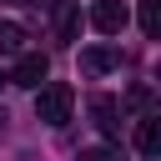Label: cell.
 I'll use <instances>...</instances> for the list:
<instances>
[{"instance_id": "obj_1", "label": "cell", "mask_w": 161, "mask_h": 161, "mask_svg": "<svg viewBox=\"0 0 161 161\" xmlns=\"http://www.w3.org/2000/svg\"><path fill=\"white\" fill-rule=\"evenodd\" d=\"M70 111H75V91H70L65 80H50V86L35 91V116H40L45 126H65Z\"/></svg>"}, {"instance_id": "obj_2", "label": "cell", "mask_w": 161, "mask_h": 161, "mask_svg": "<svg viewBox=\"0 0 161 161\" xmlns=\"http://www.w3.org/2000/svg\"><path fill=\"white\" fill-rule=\"evenodd\" d=\"M45 75H50V60H45L40 50H25V55L15 60V75H10V80H15V86H25V91H40V86H45Z\"/></svg>"}, {"instance_id": "obj_3", "label": "cell", "mask_w": 161, "mask_h": 161, "mask_svg": "<svg viewBox=\"0 0 161 161\" xmlns=\"http://www.w3.org/2000/svg\"><path fill=\"white\" fill-rule=\"evenodd\" d=\"M126 20H131V15H126V5H121V0H101V5L91 10V25H96L101 35H121V30H126Z\"/></svg>"}, {"instance_id": "obj_4", "label": "cell", "mask_w": 161, "mask_h": 161, "mask_svg": "<svg viewBox=\"0 0 161 161\" xmlns=\"http://www.w3.org/2000/svg\"><path fill=\"white\" fill-rule=\"evenodd\" d=\"M121 65V50H111V45H91V50H80V75H111Z\"/></svg>"}, {"instance_id": "obj_5", "label": "cell", "mask_w": 161, "mask_h": 161, "mask_svg": "<svg viewBox=\"0 0 161 161\" xmlns=\"http://www.w3.org/2000/svg\"><path fill=\"white\" fill-rule=\"evenodd\" d=\"M55 40H80V5H70V0H60L55 5Z\"/></svg>"}, {"instance_id": "obj_6", "label": "cell", "mask_w": 161, "mask_h": 161, "mask_svg": "<svg viewBox=\"0 0 161 161\" xmlns=\"http://www.w3.org/2000/svg\"><path fill=\"white\" fill-rule=\"evenodd\" d=\"M136 151L141 156H161V116L136 121Z\"/></svg>"}, {"instance_id": "obj_7", "label": "cell", "mask_w": 161, "mask_h": 161, "mask_svg": "<svg viewBox=\"0 0 161 161\" xmlns=\"http://www.w3.org/2000/svg\"><path fill=\"white\" fill-rule=\"evenodd\" d=\"M0 55H25V30L15 20H0Z\"/></svg>"}, {"instance_id": "obj_8", "label": "cell", "mask_w": 161, "mask_h": 161, "mask_svg": "<svg viewBox=\"0 0 161 161\" xmlns=\"http://www.w3.org/2000/svg\"><path fill=\"white\" fill-rule=\"evenodd\" d=\"M141 30H146L151 40H161V0H146V5H141Z\"/></svg>"}, {"instance_id": "obj_9", "label": "cell", "mask_w": 161, "mask_h": 161, "mask_svg": "<svg viewBox=\"0 0 161 161\" xmlns=\"http://www.w3.org/2000/svg\"><path fill=\"white\" fill-rule=\"evenodd\" d=\"M91 111L101 116V131H106V136H116V121H111V116H116V106H111V101H96Z\"/></svg>"}, {"instance_id": "obj_10", "label": "cell", "mask_w": 161, "mask_h": 161, "mask_svg": "<svg viewBox=\"0 0 161 161\" xmlns=\"http://www.w3.org/2000/svg\"><path fill=\"white\" fill-rule=\"evenodd\" d=\"M80 161H111V151H106V146H96V151H86Z\"/></svg>"}, {"instance_id": "obj_11", "label": "cell", "mask_w": 161, "mask_h": 161, "mask_svg": "<svg viewBox=\"0 0 161 161\" xmlns=\"http://www.w3.org/2000/svg\"><path fill=\"white\" fill-rule=\"evenodd\" d=\"M0 80H5V75H0Z\"/></svg>"}]
</instances>
